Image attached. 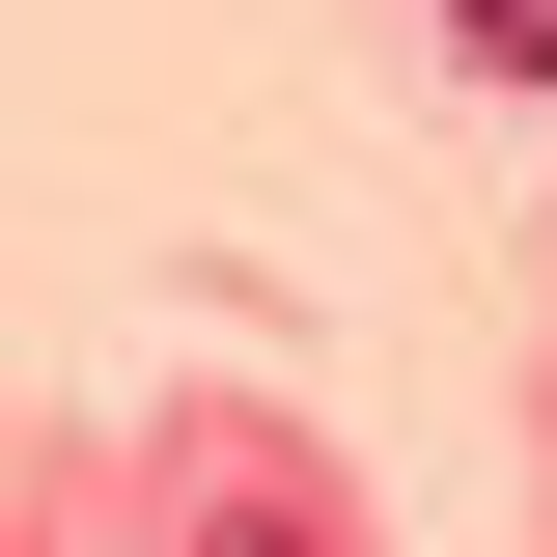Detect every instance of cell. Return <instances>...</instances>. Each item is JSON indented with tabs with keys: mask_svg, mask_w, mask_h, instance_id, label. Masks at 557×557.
<instances>
[{
	"mask_svg": "<svg viewBox=\"0 0 557 557\" xmlns=\"http://www.w3.org/2000/svg\"><path fill=\"white\" fill-rule=\"evenodd\" d=\"M196 557H335V530H307V474H223V530Z\"/></svg>",
	"mask_w": 557,
	"mask_h": 557,
	"instance_id": "obj_1",
	"label": "cell"
},
{
	"mask_svg": "<svg viewBox=\"0 0 557 557\" xmlns=\"http://www.w3.org/2000/svg\"><path fill=\"white\" fill-rule=\"evenodd\" d=\"M446 28H474V57H502V84H557V0H446Z\"/></svg>",
	"mask_w": 557,
	"mask_h": 557,
	"instance_id": "obj_2",
	"label": "cell"
}]
</instances>
